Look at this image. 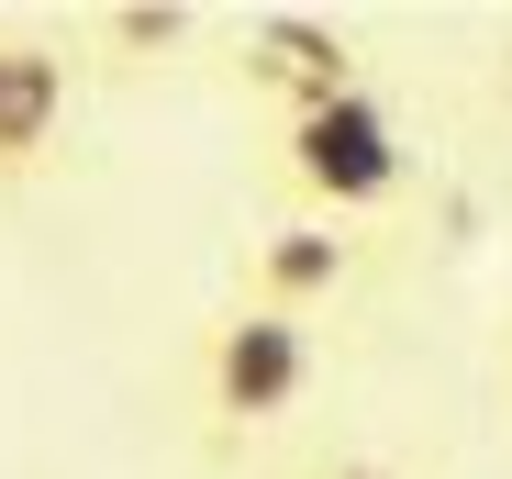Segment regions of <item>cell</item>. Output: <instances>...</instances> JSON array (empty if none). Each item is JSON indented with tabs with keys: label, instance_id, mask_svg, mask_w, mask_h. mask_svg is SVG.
Listing matches in <instances>:
<instances>
[{
	"label": "cell",
	"instance_id": "cell-4",
	"mask_svg": "<svg viewBox=\"0 0 512 479\" xmlns=\"http://www.w3.org/2000/svg\"><path fill=\"white\" fill-rule=\"evenodd\" d=\"M234 78L268 101V123L279 112H312L334 90H368L346 23H323V12H256V23H234Z\"/></svg>",
	"mask_w": 512,
	"mask_h": 479
},
{
	"label": "cell",
	"instance_id": "cell-5",
	"mask_svg": "<svg viewBox=\"0 0 512 479\" xmlns=\"http://www.w3.org/2000/svg\"><path fill=\"white\" fill-rule=\"evenodd\" d=\"M67 112H78V45H56V34H0V190L34 179V168H56Z\"/></svg>",
	"mask_w": 512,
	"mask_h": 479
},
{
	"label": "cell",
	"instance_id": "cell-6",
	"mask_svg": "<svg viewBox=\"0 0 512 479\" xmlns=\"http://www.w3.org/2000/svg\"><path fill=\"white\" fill-rule=\"evenodd\" d=\"M201 12H145V0H123V12L90 23V45H134V56H167V45H190Z\"/></svg>",
	"mask_w": 512,
	"mask_h": 479
},
{
	"label": "cell",
	"instance_id": "cell-3",
	"mask_svg": "<svg viewBox=\"0 0 512 479\" xmlns=\"http://www.w3.org/2000/svg\"><path fill=\"white\" fill-rule=\"evenodd\" d=\"M357 279H368V234H357V223H312V212L256 223V234H245V268H234L245 301L301 312V324H323V312L346 301Z\"/></svg>",
	"mask_w": 512,
	"mask_h": 479
},
{
	"label": "cell",
	"instance_id": "cell-2",
	"mask_svg": "<svg viewBox=\"0 0 512 479\" xmlns=\"http://www.w3.org/2000/svg\"><path fill=\"white\" fill-rule=\"evenodd\" d=\"M201 424L212 446H256V435H279L301 402H312V379H323V324H301V312H268V301H223L212 324H201Z\"/></svg>",
	"mask_w": 512,
	"mask_h": 479
},
{
	"label": "cell",
	"instance_id": "cell-1",
	"mask_svg": "<svg viewBox=\"0 0 512 479\" xmlns=\"http://www.w3.org/2000/svg\"><path fill=\"white\" fill-rule=\"evenodd\" d=\"M268 179L312 223H379L401 201V179H412V145H401L379 90H334V101L268 123Z\"/></svg>",
	"mask_w": 512,
	"mask_h": 479
},
{
	"label": "cell",
	"instance_id": "cell-7",
	"mask_svg": "<svg viewBox=\"0 0 512 479\" xmlns=\"http://www.w3.org/2000/svg\"><path fill=\"white\" fill-rule=\"evenodd\" d=\"M290 479H423V468L390 457V446H323V457H301Z\"/></svg>",
	"mask_w": 512,
	"mask_h": 479
}]
</instances>
